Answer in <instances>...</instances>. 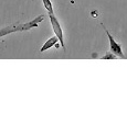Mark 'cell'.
<instances>
[{
    "label": "cell",
    "mask_w": 127,
    "mask_h": 124,
    "mask_svg": "<svg viewBox=\"0 0 127 124\" xmlns=\"http://www.w3.org/2000/svg\"><path fill=\"white\" fill-rule=\"evenodd\" d=\"M105 32H106L107 36H108V40H109V48H111V52L114 53L117 57H121V58H125V55H124L123 51H122V46L114 40V37L112 36V34L108 32V30H106V28L103 25Z\"/></svg>",
    "instance_id": "cell-3"
},
{
    "label": "cell",
    "mask_w": 127,
    "mask_h": 124,
    "mask_svg": "<svg viewBox=\"0 0 127 124\" xmlns=\"http://www.w3.org/2000/svg\"><path fill=\"white\" fill-rule=\"evenodd\" d=\"M50 17V22L51 25H52V29L54 31V34L59 37V41H60V45L63 47V50L65 51V44H64V38H63V31L62 28L60 25V22L58 21V19L55 18L54 14H49Z\"/></svg>",
    "instance_id": "cell-2"
},
{
    "label": "cell",
    "mask_w": 127,
    "mask_h": 124,
    "mask_svg": "<svg viewBox=\"0 0 127 124\" xmlns=\"http://www.w3.org/2000/svg\"><path fill=\"white\" fill-rule=\"evenodd\" d=\"M42 2H43L44 8L48 10L49 14H54V12H53V6H52V3H51V0H42Z\"/></svg>",
    "instance_id": "cell-5"
},
{
    "label": "cell",
    "mask_w": 127,
    "mask_h": 124,
    "mask_svg": "<svg viewBox=\"0 0 127 124\" xmlns=\"http://www.w3.org/2000/svg\"><path fill=\"white\" fill-rule=\"evenodd\" d=\"M43 21V14L36 17L35 19H33L32 21L27 23H17V24H12V25H7L6 28L0 29V37L10 34L13 32H23V31H28L32 28H36L39 25V23Z\"/></svg>",
    "instance_id": "cell-1"
},
{
    "label": "cell",
    "mask_w": 127,
    "mask_h": 124,
    "mask_svg": "<svg viewBox=\"0 0 127 124\" xmlns=\"http://www.w3.org/2000/svg\"><path fill=\"white\" fill-rule=\"evenodd\" d=\"M115 58H117V56L114 54V53L108 52L106 55H104V56L102 57V59H115Z\"/></svg>",
    "instance_id": "cell-6"
},
{
    "label": "cell",
    "mask_w": 127,
    "mask_h": 124,
    "mask_svg": "<svg viewBox=\"0 0 127 124\" xmlns=\"http://www.w3.org/2000/svg\"><path fill=\"white\" fill-rule=\"evenodd\" d=\"M58 42H60L59 41V37L57 35L55 36H52V37H50L48 41L44 43V45L41 47V52H45L46 50H49V48H51L52 46H54V45H57V43Z\"/></svg>",
    "instance_id": "cell-4"
}]
</instances>
